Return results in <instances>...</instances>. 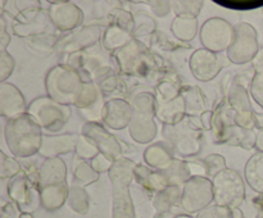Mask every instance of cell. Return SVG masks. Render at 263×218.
<instances>
[{
	"label": "cell",
	"mask_w": 263,
	"mask_h": 218,
	"mask_svg": "<svg viewBox=\"0 0 263 218\" xmlns=\"http://www.w3.org/2000/svg\"><path fill=\"white\" fill-rule=\"evenodd\" d=\"M135 167V162L122 156L113 163L108 172L112 184V218H136L130 194Z\"/></svg>",
	"instance_id": "cell-3"
},
{
	"label": "cell",
	"mask_w": 263,
	"mask_h": 218,
	"mask_svg": "<svg viewBox=\"0 0 263 218\" xmlns=\"http://www.w3.org/2000/svg\"><path fill=\"white\" fill-rule=\"evenodd\" d=\"M170 5H171V3L168 2H156L153 7H152V9H153L154 14L157 17H163V15H167V13L170 12V8H171Z\"/></svg>",
	"instance_id": "cell-54"
},
{
	"label": "cell",
	"mask_w": 263,
	"mask_h": 218,
	"mask_svg": "<svg viewBox=\"0 0 263 218\" xmlns=\"http://www.w3.org/2000/svg\"><path fill=\"white\" fill-rule=\"evenodd\" d=\"M174 153V149L171 148V145L168 143L159 141V143L152 144L151 146H148L145 149V151L143 154V158L144 162L151 168L163 171L175 159Z\"/></svg>",
	"instance_id": "cell-25"
},
{
	"label": "cell",
	"mask_w": 263,
	"mask_h": 218,
	"mask_svg": "<svg viewBox=\"0 0 263 218\" xmlns=\"http://www.w3.org/2000/svg\"><path fill=\"white\" fill-rule=\"evenodd\" d=\"M252 64H253V76L249 85V92L252 99L263 109V48L259 49Z\"/></svg>",
	"instance_id": "cell-35"
},
{
	"label": "cell",
	"mask_w": 263,
	"mask_h": 218,
	"mask_svg": "<svg viewBox=\"0 0 263 218\" xmlns=\"http://www.w3.org/2000/svg\"><path fill=\"white\" fill-rule=\"evenodd\" d=\"M131 138L139 144H148L157 136V125L153 117L134 112L133 120L128 126Z\"/></svg>",
	"instance_id": "cell-24"
},
{
	"label": "cell",
	"mask_w": 263,
	"mask_h": 218,
	"mask_svg": "<svg viewBox=\"0 0 263 218\" xmlns=\"http://www.w3.org/2000/svg\"><path fill=\"white\" fill-rule=\"evenodd\" d=\"M10 43V35L7 32V23L4 15L0 17V50H7L8 44Z\"/></svg>",
	"instance_id": "cell-53"
},
{
	"label": "cell",
	"mask_w": 263,
	"mask_h": 218,
	"mask_svg": "<svg viewBox=\"0 0 263 218\" xmlns=\"http://www.w3.org/2000/svg\"><path fill=\"white\" fill-rule=\"evenodd\" d=\"M39 187L67 182V164L62 158H48L41 163L37 171Z\"/></svg>",
	"instance_id": "cell-22"
},
{
	"label": "cell",
	"mask_w": 263,
	"mask_h": 218,
	"mask_svg": "<svg viewBox=\"0 0 263 218\" xmlns=\"http://www.w3.org/2000/svg\"><path fill=\"white\" fill-rule=\"evenodd\" d=\"M204 163L207 166L208 171V179L210 177H216L221 171L226 169V159L223 158L221 154H210V155L205 156Z\"/></svg>",
	"instance_id": "cell-49"
},
{
	"label": "cell",
	"mask_w": 263,
	"mask_h": 218,
	"mask_svg": "<svg viewBox=\"0 0 263 218\" xmlns=\"http://www.w3.org/2000/svg\"><path fill=\"white\" fill-rule=\"evenodd\" d=\"M48 12L57 30L63 32L74 30L84 22V12L71 2H51Z\"/></svg>",
	"instance_id": "cell-18"
},
{
	"label": "cell",
	"mask_w": 263,
	"mask_h": 218,
	"mask_svg": "<svg viewBox=\"0 0 263 218\" xmlns=\"http://www.w3.org/2000/svg\"><path fill=\"white\" fill-rule=\"evenodd\" d=\"M14 66V58L7 50H0V81L5 82V80L13 73Z\"/></svg>",
	"instance_id": "cell-50"
},
{
	"label": "cell",
	"mask_w": 263,
	"mask_h": 218,
	"mask_svg": "<svg viewBox=\"0 0 263 218\" xmlns=\"http://www.w3.org/2000/svg\"><path fill=\"white\" fill-rule=\"evenodd\" d=\"M85 81L80 72L69 64H57L45 77L48 96L63 105L76 104Z\"/></svg>",
	"instance_id": "cell-4"
},
{
	"label": "cell",
	"mask_w": 263,
	"mask_h": 218,
	"mask_svg": "<svg viewBox=\"0 0 263 218\" xmlns=\"http://www.w3.org/2000/svg\"><path fill=\"white\" fill-rule=\"evenodd\" d=\"M59 37L55 35H37L32 36V37L27 38V44L30 46V49L32 50H40L41 55H46V54L51 53L53 50H55L57 43H58Z\"/></svg>",
	"instance_id": "cell-42"
},
{
	"label": "cell",
	"mask_w": 263,
	"mask_h": 218,
	"mask_svg": "<svg viewBox=\"0 0 263 218\" xmlns=\"http://www.w3.org/2000/svg\"><path fill=\"white\" fill-rule=\"evenodd\" d=\"M27 113L44 131L57 133L66 126L72 115L68 105L55 102L48 95L39 96L28 104Z\"/></svg>",
	"instance_id": "cell-7"
},
{
	"label": "cell",
	"mask_w": 263,
	"mask_h": 218,
	"mask_svg": "<svg viewBox=\"0 0 263 218\" xmlns=\"http://www.w3.org/2000/svg\"><path fill=\"white\" fill-rule=\"evenodd\" d=\"M113 54L103 48L102 44L71 54L67 56L64 64H69L80 72L85 82H99L104 77L113 73Z\"/></svg>",
	"instance_id": "cell-5"
},
{
	"label": "cell",
	"mask_w": 263,
	"mask_h": 218,
	"mask_svg": "<svg viewBox=\"0 0 263 218\" xmlns=\"http://www.w3.org/2000/svg\"><path fill=\"white\" fill-rule=\"evenodd\" d=\"M134 181L138 182L146 191L153 192V194H157L170 186L168 180L163 171L153 169L143 164H136L135 171H134Z\"/></svg>",
	"instance_id": "cell-23"
},
{
	"label": "cell",
	"mask_w": 263,
	"mask_h": 218,
	"mask_svg": "<svg viewBox=\"0 0 263 218\" xmlns=\"http://www.w3.org/2000/svg\"><path fill=\"white\" fill-rule=\"evenodd\" d=\"M181 95L186 103V117L199 118L207 110V97L200 87H181Z\"/></svg>",
	"instance_id": "cell-32"
},
{
	"label": "cell",
	"mask_w": 263,
	"mask_h": 218,
	"mask_svg": "<svg viewBox=\"0 0 263 218\" xmlns=\"http://www.w3.org/2000/svg\"><path fill=\"white\" fill-rule=\"evenodd\" d=\"M98 180H99V173L92 168L89 162L82 159L76 162L73 168V185L85 187Z\"/></svg>",
	"instance_id": "cell-40"
},
{
	"label": "cell",
	"mask_w": 263,
	"mask_h": 218,
	"mask_svg": "<svg viewBox=\"0 0 263 218\" xmlns=\"http://www.w3.org/2000/svg\"><path fill=\"white\" fill-rule=\"evenodd\" d=\"M50 27L55 28V26L53 25L49 17L48 10H44L41 8H32V9L20 12L12 25L13 32L20 37L25 38L37 35H46V33L54 35Z\"/></svg>",
	"instance_id": "cell-13"
},
{
	"label": "cell",
	"mask_w": 263,
	"mask_h": 218,
	"mask_svg": "<svg viewBox=\"0 0 263 218\" xmlns=\"http://www.w3.org/2000/svg\"><path fill=\"white\" fill-rule=\"evenodd\" d=\"M81 133L91 138L99 148L100 153L107 155L110 161L116 162L123 156V149L120 141L100 123L85 122L81 127Z\"/></svg>",
	"instance_id": "cell-17"
},
{
	"label": "cell",
	"mask_w": 263,
	"mask_h": 218,
	"mask_svg": "<svg viewBox=\"0 0 263 218\" xmlns=\"http://www.w3.org/2000/svg\"><path fill=\"white\" fill-rule=\"evenodd\" d=\"M20 218H33V217L30 214V213H22V214L20 215Z\"/></svg>",
	"instance_id": "cell-58"
},
{
	"label": "cell",
	"mask_w": 263,
	"mask_h": 218,
	"mask_svg": "<svg viewBox=\"0 0 263 218\" xmlns=\"http://www.w3.org/2000/svg\"><path fill=\"white\" fill-rule=\"evenodd\" d=\"M244 177L253 191L263 195V151H257L244 167Z\"/></svg>",
	"instance_id": "cell-30"
},
{
	"label": "cell",
	"mask_w": 263,
	"mask_h": 218,
	"mask_svg": "<svg viewBox=\"0 0 263 218\" xmlns=\"http://www.w3.org/2000/svg\"><path fill=\"white\" fill-rule=\"evenodd\" d=\"M134 109L130 102L126 99H108L105 103L103 123L110 130H123L130 126Z\"/></svg>",
	"instance_id": "cell-19"
},
{
	"label": "cell",
	"mask_w": 263,
	"mask_h": 218,
	"mask_svg": "<svg viewBox=\"0 0 263 218\" xmlns=\"http://www.w3.org/2000/svg\"><path fill=\"white\" fill-rule=\"evenodd\" d=\"M187 164H189L192 177H208L207 166H205L204 161L187 162Z\"/></svg>",
	"instance_id": "cell-52"
},
{
	"label": "cell",
	"mask_w": 263,
	"mask_h": 218,
	"mask_svg": "<svg viewBox=\"0 0 263 218\" xmlns=\"http://www.w3.org/2000/svg\"><path fill=\"white\" fill-rule=\"evenodd\" d=\"M20 172H22V167L15 159L8 156L4 151H0V179H13Z\"/></svg>",
	"instance_id": "cell-45"
},
{
	"label": "cell",
	"mask_w": 263,
	"mask_h": 218,
	"mask_svg": "<svg viewBox=\"0 0 263 218\" xmlns=\"http://www.w3.org/2000/svg\"><path fill=\"white\" fill-rule=\"evenodd\" d=\"M200 41L204 49L221 54L228 51L235 36V27L223 18H210L203 23L199 31Z\"/></svg>",
	"instance_id": "cell-11"
},
{
	"label": "cell",
	"mask_w": 263,
	"mask_h": 218,
	"mask_svg": "<svg viewBox=\"0 0 263 218\" xmlns=\"http://www.w3.org/2000/svg\"><path fill=\"white\" fill-rule=\"evenodd\" d=\"M69 194V185L67 182L41 187L40 199L41 207L48 212H55L67 203Z\"/></svg>",
	"instance_id": "cell-26"
},
{
	"label": "cell",
	"mask_w": 263,
	"mask_h": 218,
	"mask_svg": "<svg viewBox=\"0 0 263 218\" xmlns=\"http://www.w3.org/2000/svg\"><path fill=\"white\" fill-rule=\"evenodd\" d=\"M212 122H213V110H205L202 115L199 117V125L202 126L203 130H212Z\"/></svg>",
	"instance_id": "cell-55"
},
{
	"label": "cell",
	"mask_w": 263,
	"mask_h": 218,
	"mask_svg": "<svg viewBox=\"0 0 263 218\" xmlns=\"http://www.w3.org/2000/svg\"><path fill=\"white\" fill-rule=\"evenodd\" d=\"M182 189L179 186H168L153 196V207L156 209V218L166 215L174 207L181 205Z\"/></svg>",
	"instance_id": "cell-29"
},
{
	"label": "cell",
	"mask_w": 263,
	"mask_h": 218,
	"mask_svg": "<svg viewBox=\"0 0 263 218\" xmlns=\"http://www.w3.org/2000/svg\"><path fill=\"white\" fill-rule=\"evenodd\" d=\"M204 3L202 0H177L172 2V9H174L176 17H195L199 14Z\"/></svg>",
	"instance_id": "cell-43"
},
{
	"label": "cell",
	"mask_w": 263,
	"mask_h": 218,
	"mask_svg": "<svg viewBox=\"0 0 263 218\" xmlns=\"http://www.w3.org/2000/svg\"><path fill=\"white\" fill-rule=\"evenodd\" d=\"M229 105L234 113H248L253 112V107L251 104L248 90L246 86L240 85L239 82H234L229 89L226 95Z\"/></svg>",
	"instance_id": "cell-34"
},
{
	"label": "cell",
	"mask_w": 263,
	"mask_h": 218,
	"mask_svg": "<svg viewBox=\"0 0 263 218\" xmlns=\"http://www.w3.org/2000/svg\"><path fill=\"white\" fill-rule=\"evenodd\" d=\"M234 27V41L226 51L229 61L234 64H246L248 62H253L259 51L256 28L247 22H239Z\"/></svg>",
	"instance_id": "cell-10"
},
{
	"label": "cell",
	"mask_w": 263,
	"mask_h": 218,
	"mask_svg": "<svg viewBox=\"0 0 263 218\" xmlns=\"http://www.w3.org/2000/svg\"><path fill=\"white\" fill-rule=\"evenodd\" d=\"M4 137L10 153L17 158H30L40 151L43 128L28 113L7 120Z\"/></svg>",
	"instance_id": "cell-2"
},
{
	"label": "cell",
	"mask_w": 263,
	"mask_h": 218,
	"mask_svg": "<svg viewBox=\"0 0 263 218\" xmlns=\"http://www.w3.org/2000/svg\"><path fill=\"white\" fill-rule=\"evenodd\" d=\"M216 4L236 10L258 9L263 7V0H215Z\"/></svg>",
	"instance_id": "cell-46"
},
{
	"label": "cell",
	"mask_w": 263,
	"mask_h": 218,
	"mask_svg": "<svg viewBox=\"0 0 263 218\" xmlns=\"http://www.w3.org/2000/svg\"><path fill=\"white\" fill-rule=\"evenodd\" d=\"M67 204L79 214H86L90 209V199L86 190L81 186H77V185H71Z\"/></svg>",
	"instance_id": "cell-38"
},
{
	"label": "cell",
	"mask_w": 263,
	"mask_h": 218,
	"mask_svg": "<svg viewBox=\"0 0 263 218\" xmlns=\"http://www.w3.org/2000/svg\"><path fill=\"white\" fill-rule=\"evenodd\" d=\"M102 37L103 32L99 26H86L81 30H76L69 35L59 38L55 50H58L62 55L68 56L98 45L102 41Z\"/></svg>",
	"instance_id": "cell-16"
},
{
	"label": "cell",
	"mask_w": 263,
	"mask_h": 218,
	"mask_svg": "<svg viewBox=\"0 0 263 218\" xmlns=\"http://www.w3.org/2000/svg\"><path fill=\"white\" fill-rule=\"evenodd\" d=\"M156 117L163 125H176L186 117V103L182 95L166 104H157Z\"/></svg>",
	"instance_id": "cell-27"
},
{
	"label": "cell",
	"mask_w": 263,
	"mask_h": 218,
	"mask_svg": "<svg viewBox=\"0 0 263 218\" xmlns=\"http://www.w3.org/2000/svg\"><path fill=\"white\" fill-rule=\"evenodd\" d=\"M256 148L258 149V151H263V127L259 130L258 135H257V145Z\"/></svg>",
	"instance_id": "cell-56"
},
{
	"label": "cell",
	"mask_w": 263,
	"mask_h": 218,
	"mask_svg": "<svg viewBox=\"0 0 263 218\" xmlns=\"http://www.w3.org/2000/svg\"><path fill=\"white\" fill-rule=\"evenodd\" d=\"M181 189V208L186 213H199L215 200L212 180L208 177H192Z\"/></svg>",
	"instance_id": "cell-12"
},
{
	"label": "cell",
	"mask_w": 263,
	"mask_h": 218,
	"mask_svg": "<svg viewBox=\"0 0 263 218\" xmlns=\"http://www.w3.org/2000/svg\"><path fill=\"white\" fill-rule=\"evenodd\" d=\"M174 218H193V217L189 214H177V215H175Z\"/></svg>",
	"instance_id": "cell-57"
},
{
	"label": "cell",
	"mask_w": 263,
	"mask_h": 218,
	"mask_svg": "<svg viewBox=\"0 0 263 218\" xmlns=\"http://www.w3.org/2000/svg\"><path fill=\"white\" fill-rule=\"evenodd\" d=\"M97 84L100 87L103 94H104V96L118 94L121 99H123V96H126V94H127V87H126L125 81L120 76H117L115 72L100 80Z\"/></svg>",
	"instance_id": "cell-41"
},
{
	"label": "cell",
	"mask_w": 263,
	"mask_h": 218,
	"mask_svg": "<svg viewBox=\"0 0 263 218\" xmlns=\"http://www.w3.org/2000/svg\"><path fill=\"white\" fill-rule=\"evenodd\" d=\"M104 94L102 92L97 82H85L81 92L76 100L74 108L79 110L80 115L86 122H97L103 121L104 108L107 100L104 99Z\"/></svg>",
	"instance_id": "cell-15"
},
{
	"label": "cell",
	"mask_w": 263,
	"mask_h": 218,
	"mask_svg": "<svg viewBox=\"0 0 263 218\" xmlns=\"http://www.w3.org/2000/svg\"><path fill=\"white\" fill-rule=\"evenodd\" d=\"M130 104L134 112L141 113V114L156 117L157 100L154 91L151 90H136L130 95Z\"/></svg>",
	"instance_id": "cell-33"
},
{
	"label": "cell",
	"mask_w": 263,
	"mask_h": 218,
	"mask_svg": "<svg viewBox=\"0 0 263 218\" xmlns=\"http://www.w3.org/2000/svg\"><path fill=\"white\" fill-rule=\"evenodd\" d=\"M157 104H166L181 95V87L172 78H163L154 89Z\"/></svg>",
	"instance_id": "cell-39"
},
{
	"label": "cell",
	"mask_w": 263,
	"mask_h": 218,
	"mask_svg": "<svg viewBox=\"0 0 263 218\" xmlns=\"http://www.w3.org/2000/svg\"><path fill=\"white\" fill-rule=\"evenodd\" d=\"M134 19H135V27H134V36L135 37L140 35H148L156 30V22L148 14H144L140 12L134 17Z\"/></svg>",
	"instance_id": "cell-47"
},
{
	"label": "cell",
	"mask_w": 263,
	"mask_h": 218,
	"mask_svg": "<svg viewBox=\"0 0 263 218\" xmlns=\"http://www.w3.org/2000/svg\"><path fill=\"white\" fill-rule=\"evenodd\" d=\"M113 163H115V162L110 161L107 155H104V154L102 153H99L94 159H92V161H90L91 167L99 174L103 173V172H109V169L112 168Z\"/></svg>",
	"instance_id": "cell-51"
},
{
	"label": "cell",
	"mask_w": 263,
	"mask_h": 218,
	"mask_svg": "<svg viewBox=\"0 0 263 218\" xmlns=\"http://www.w3.org/2000/svg\"><path fill=\"white\" fill-rule=\"evenodd\" d=\"M220 144H228L233 146H240L246 150L256 148L257 133L253 130L239 127L236 125L229 126L223 132Z\"/></svg>",
	"instance_id": "cell-28"
},
{
	"label": "cell",
	"mask_w": 263,
	"mask_h": 218,
	"mask_svg": "<svg viewBox=\"0 0 263 218\" xmlns=\"http://www.w3.org/2000/svg\"><path fill=\"white\" fill-rule=\"evenodd\" d=\"M80 135L77 133H59V135H44L43 144L39 154L43 158H57L62 154H68L76 150Z\"/></svg>",
	"instance_id": "cell-21"
},
{
	"label": "cell",
	"mask_w": 263,
	"mask_h": 218,
	"mask_svg": "<svg viewBox=\"0 0 263 218\" xmlns=\"http://www.w3.org/2000/svg\"><path fill=\"white\" fill-rule=\"evenodd\" d=\"M213 202L230 209L239 208L246 200V184L240 174L231 168H226L212 179Z\"/></svg>",
	"instance_id": "cell-8"
},
{
	"label": "cell",
	"mask_w": 263,
	"mask_h": 218,
	"mask_svg": "<svg viewBox=\"0 0 263 218\" xmlns=\"http://www.w3.org/2000/svg\"><path fill=\"white\" fill-rule=\"evenodd\" d=\"M76 155L82 161H92L100 153L99 148L95 145L94 141L85 135H80L76 145Z\"/></svg>",
	"instance_id": "cell-44"
},
{
	"label": "cell",
	"mask_w": 263,
	"mask_h": 218,
	"mask_svg": "<svg viewBox=\"0 0 263 218\" xmlns=\"http://www.w3.org/2000/svg\"><path fill=\"white\" fill-rule=\"evenodd\" d=\"M171 28L179 40L192 41L198 33V19L195 17H176L172 21Z\"/></svg>",
	"instance_id": "cell-37"
},
{
	"label": "cell",
	"mask_w": 263,
	"mask_h": 218,
	"mask_svg": "<svg viewBox=\"0 0 263 218\" xmlns=\"http://www.w3.org/2000/svg\"><path fill=\"white\" fill-rule=\"evenodd\" d=\"M197 218H234V213L230 208L213 204L197 213Z\"/></svg>",
	"instance_id": "cell-48"
},
{
	"label": "cell",
	"mask_w": 263,
	"mask_h": 218,
	"mask_svg": "<svg viewBox=\"0 0 263 218\" xmlns=\"http://www.w3.org/2000/svg\"><path fill=\"white\" fill-rule=\"evenodd\" d=\"M26 100L21 90L9 82H0V114L5 120L27 113Z\"/></svg>",
	"instance_id": "cell-20"
},
{
	"label": "cell",
	"mask_w": 263,
	"mask_h": 218,
	"mask_svg": "<svg viewBox=\"0 0 263 218\" xmlns=\"http://www.w3.org/2000/svg\"><path fill=\"white\" fill-rule=\"evenodd\" d=\"M135 37L133 32L120 27V26L110 25L108 26L107 30L103 33V37L100 44L103 48L107 49L110 53H116L117 50L122 49L123 46L127 45L133 38Z\"/></svg>",
	"instance_id": "cell-31"
},
{
	"label": "cell",
	"mask_w": 263,
	"mask_h": 218,
	"mask_svg": "<svg viewBox=\"0 0 263 218\" xmlns=\"http://www.w3.org/2000/svg\"><path fill=\"white\" fill-rule=\"evenodd\" d=\"M162 135L175 153L189 158L197 155L203 145V128L195 123V118L185 117L176 125H163Z\"/></svg>",
	"instance_id": "cell-6"
},
{
	"label": "cell",
	"mask_w": 263,
	"mask_h": 218,
	"mask_svg": "<svg viewBox=\"0 0 263 218\" xmlns=\"http://www.w3.org/2000/svg\"><path fill=\"white\" fill-rule=\"evenodd\" d=\"M230 63L228 55H221L202 48L192 54L189 59V68L195 78L207 82L216 78L222 68L228 67Z\"/></svg>",
	"instance_id": "cell-14"
},
{
	"label": "cell",
	"mask_w": 263,
	"mask_h": 218,
	"mask_svg": "<svg viewBox=\"0 0 263 218\" xmlns=\"http://www.w3.org/2000/svg\"><path fill=\"white\" fill-rule=\"evenodd\" d=\"M163 173L166 174L167 180H168L170 186L182 187L185 182L192 179L187 162L177 158H175L172 163L166 169H163Z\"/></svg>",
	"instance_id": "cell-36"
},
{
	"label": "cell",
	"mask_w": 263,
	"mask_h": 218,
	"mask_svg": "<svg viewBox=\"0 0 263 218\" xmlns=\"http://www.w3.org/2000/svg\"><path fill=\"white\" fill-rule=\"evenodd\" d=\"M116 64L125 76L141 80L148 84H159L162 81V64L138 37H134L122 49L113 53Z\"/></svg>",
	"instance_id": "cell-1"
},
{
	"label": "cell",
	"mask_w": 263,
	"mask_h": 218,
	"mask_svg": "<svg viewBox=\"0 0 263 218\" xmlns=\"http://www.w3.org/2000/svg\"><path fill=\"white\" fill-rule=\"evenodd\" d=\"M8 195L17 204L22 213H32L41 205L40 187L37 174L31 176L28 172H20L10 179L8 184Z\"/></svg>",
	"instance_id": "cell-9"
}]
</instances>
